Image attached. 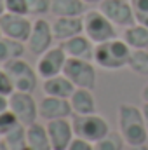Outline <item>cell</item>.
Here are the masks:
<instances>
[{"mask_svg":"<svg viewBox=\"0 0 148 150\" xmlns=\"http://www.w3.org/2000/svg\"><path fill=\"white\" fill-rule=\"evenodd\" d=\"M117 119L118 131L129 147L145 145L148 142V131L140 107H134L131 103H120L117 110Z\"/></svg>","mask_w":148,"mask_h":150,"instance_id":"1","label":"cell"},{"mask_svg":"<svg viewBox=\"0 0 148 150\" xmlns=\"http://www.w3.org/2000/svg\"><path fill=\"white\" fill-rule=\"evenodd\" d=\"M131 47L124 42V38H111L106 42L96 44L94 45V56L92 61L94 65H98L103 70H120L124 67H127L129 56H131Z\"/></svg>","mask_w":148,"mask_h":150,"instance_id":"2","label":"cell"},{"mask_svg":"<svg viewBox=\"0 0 148 150\" xmlns=\"http://www.w3.org/2000/svg\"><path fill=\"white\" fill-rule=\"evenodd\" d=\"M72 126H73V133L77 138H82V140L91 142V143L99 142L103 136H106L111 131L108 120L99 113L73 115Z\"/></svg>","mask_w":148,"mask_h":150,"instance_id":"3","label":"cell"},{"mask_svg":"<svg viewBox=\"0 0 148 150\" xmlns=\"http://www.w3.org/2000/svg\"><path fill=\"white\" fill-rule=\"evenodd\" d=\"M5 68V72L9 74L12 84H14V91H21V93H33L37 89V82H38V74L37 70L25 61L23 58L18 59H11L7 63L2 65Z\"/></svg>","mask_w":148,"mask_h":150,"instance_id":"4","label":"cell"},{"mask_svg":"<svg viewBox=\"0 0 148 150\" xmlns=\"http://www.w3.org/2000/svg\"><path fill=\"white\" fill-rule=\"evenodd\" d=\"M82 19H84V33L94 44H101V42H106L111 38H117L115 25L99 9L87 11L82 16Z\"/></svg>","mask_w":148,"mask_h":150,"instance_id":"5","label":"cell"},{"mask_svg":"<svg viewBox=\"0 0 148 150\" xmlns=\"http://www.w3.org/2000/svg\"><path fill=\"white\" fill-rule=\"evenodd\" d=\"M63 74L66 75L75 87L82 89H94L96 80H98V72L92 61L89 59H77V58H68Z\"/></svg>","mask_w":148,"mask_h":150,"instance_id":"6","label":"cell"},{"mask_svg":"<svg viewBox=\"0 0 148 150\" xmlns=\"http://www.w3.org/2000/svg\"><path fill=\"white\" fill-rule=\"evenodd\" d=\"M9 110L18 117L23 126H30L38 119V103L32 93L14 91L9 96Z\"/></svg>","mask_w":148,"mask_h":150,"instance_id":"7","label":"cell"},{"mask_svg":"<svg viewBox=\"0 0 148 150\" xmlns=\"http://www.w3.org/2000/svg\"><path fill=\"white\" fill-rule=\"evenodd\" d=\"M54 33H52V25L45 19V18H35L33 26H32V33L26 40V49L30 54H33L38 58L40 54H44L47 49L52 47L54 42Z\"/></svg>","mask_w":148,"mask_h":150,"instance_id":"8","label":"cell"},{"mask_svg":"<svg viewBox=\"0 0 148 150\" xmlns=\"http://www.w3.org/2000/svg\"><path fill=\"white\" fill-rule=\"evenodd\" d=\"M66 52L63 51L61 45H52L51 49H47L44 54H40L37 58V70L38 77L42 80L45 79H51V77H56V75H61L65 70V65H66Z\"/></svg>","mask_w":148,"mask_h":150,"instance_id":"9","label":"cell"},{"mask_svg":"<svg viewBox=\"0 0 148 150\" xmlns=\"http://www.w3.org/2000/svg\"><path fill=\"white\" fill-rule=\"evenodd\" d=\"M32 26H33V21L28 16L5 12L0 18L2 35L14 38V40H19V42H25V44H26V40L30 37V33H32Z\"/></svg>","mask_w":148,"mask_h":150,"instance_id":"10","label":"cell"},{"mask_svg":"<svg viewBox=\"0 0 148 150\" xmlns=\"http://www.w3.org/2000/svg\"><path fill=\"white\" fill-rule=\"evenodd\" d=\"M99 11L110 19L115 26L127 28L136 23L134 12L129 0H103L99 4Z\"/></svg>","mask_w":148,"mask_h":150,"instance_id":"11","label":"cell"},{"mask_svg":"<svg viewBox=\"0 0 148 150\" xmlns=\"http://www.w3.org/2000/svg\"><path fill=\"white\" fill-rule=\"evenodd\" d=\"M73 115L70 100L44 94L38 101V119L49 122L56 119H70Z\"/></svg>","mask_w":148,"mask_h":150,"instance_id":"12","label":"cell"},{"mask_svg":"<svg viewBox=\"0 0 148 150\" xmlns=\"http://www.w3.org/2000/svg\"><path fill=\"white\" fill-rule=\"evenodd\" d=\"M49 138H51V145L52 150H66L70 147V143L73 142L75 133L72 120L68 119H56V120H49L45 122Z\"/></svg>","mask_w":148,"mask_h":150,"instance_id":"13","label":"cell"},{"mask_svg":"<svg viewBox=\"0 0 148 150\" xmlns=\"http://www.w3.org/2000/svg\"><path fill=\"white\" fill-rule=\"evenodd\" d=\"M63 51L66 52L68 58H77V59H89L92 61L94 56V42L87 37L85 33H80L77 37H72L65 42H59Z\"/></svg>","mask_w":148,"mask_h":150,"instance_id":"14","label":"cell"},{"mask_svg":"<svg viewBox=\"0 0 148 150\" xmlns=\"http://www.w3.org/2000/svg\"><path fill=\"white\" fill-rule=\"evenodd\" d=\"M52 33L58 42H65L72 37L84 33V19L82 18H54Z\"/></svg>","mask_w":148,"mask_h":150,"instance_id":"15","label":"cell"},{"mask_svg":"<svg viewBox=\"0 0 148 150\" xmlns=\"http://www.w3.org/2000/svg\"><path fill=\"white\" fill-rule=\"evenodd\" d=\"M75 89H77V87L73 86V82H72L65 74L42 80V91H44V94H47V96H56V98L70 100V96L73 94Z\"/></svg>","mask_w":148,"mask_h":150,"instance_id":"16","label":"cell"},{"mask_svg":"<svg viewBox=\"0 0 148 150\" xmlns=\"http://www.w3.org/2000/svg\"><path fill=\"white\" fill-rule=\"evenodd\" d=\"M70 105L73 115H89V113H96V98L92 94L91 89H82L77 87L73 94L70 96Z\"/></svg>","mask_w":148,"mask_h":150,"instance_id":"17","label":"cell"},{"mask_svg":"<svg viewBox=\"0 0 148 150\" xmlns=\"http://www.w3.org/2000/svg\"><path fill=\"white\" fill-rule=\"evenodd\" d=\"M85 5L82 0H52L51 14L54 18H82L87 12Z\"/></svg>","mask_w":148,"mask_h":150,"instance_id":"18","label":"cell"},{"mask_svg":"<svg viewBox=\"0 0 148 150\" xmlns=\"http://www.w3.org/2000/svg\"><path fill=\"white\" fill-rule=\"evenodd\" d=\"M26 145L32 150H52L45 124L37 120V122L26 126Z\"/></svg>","mask_w":148,"mask_h":150,"instance_id":"19","label":"cell"},{"mask_svg":"<svg viewBox=\"0 0 148 150\" xmlns=\"http://www.w3.org/2000/svg\"><path fill=\"white\" fill-rule=\"evenodd\" d=\"M122 38L131 49H148V28L140 23L124 28Z\"/></svg>","mask_w":148,"mask_h":150,"instance_id":"20","label":"cell"},{"mask_svg":"<svg viewBox=\"0 0 148 150\" xmlns=\"http://www.w3.org/2000/svg\"><path fill=\"white\" fill-rule=\"evenodd\" d=\"M26 44L14 40L9 37H2L0 38V65L11 61V59H18L23 58V54L26 52Z\"/></svg>","mask_w":148,"mask_h":150,"instance_id":"21","label":"cell"},{"mask_svg":"<svg viewBox=\"0 0 148 150\" xmlns=\"http://www.w3.org/2000/svg\"><path fill=\"white\" fill-rule=\"evenodd\" d=\"M127 68L136 75L148 77V49H132L127 61Z\"/></svg>","mask_w":148,"mask_h":150,"instance_id":"22","label":"cell"},{"mask_svg":"<svg viewBox=\"0 0 148 150\" xmlns=\"http://www.w3.org/2000/svg\"><path fill=\"white\" fill-rule=\"evenodd\" d=\"M127 143L120 131H110L106 136H103L99 142L94 143V150H124Z\"/></svg>","mask_w":148,"mask_h":150,"instance_id":"23","label":"cell"},{"mask_svg":"<svg viewBox=\"0 0 148 150\" xmlns=\"http://www.w3.org/2000/svg\"><path fill=\"white\" fill-rule=\"evenodd\" d=\"M7 145H9V149L11 150H21L26 147V126H23V124H19V126H16L5 138H2Z\"/></svg>","mask_w":148,"mask_h":150,"instance_id":"24","label":"cell"},{"mask_svg":"<svg viewBox=\"0 0 148 150\" xmlns=\"http://www.w3.org/2000/svg\"><path fill=\"white\" fill-rule=\"evenodd\" d=\"M21 122L18 120V117L11 110H5V112L0 113V138H5L16 126H19Z\"/></svg>","mask_w":148,"mask_h":150,"instance_id":"25","label":"cell"},{"mask_svg":"<svg viewBox=\"0 0 148 150\" xmlns=\"http://www.w3.org/2000/svg\"><path fill=\"white\" fill-rule=\"evenodd\" d=\"M136 23L148 28V0H129Z\"/></svg>","mask_w":148,"mask_h":150,"instance_id":"26","label":"cell"},{"mask_svg":"<svg viewBox=\"0 0 148 150\" xmlns=\"http://www.w3.org/2000/svg\"><path fill=\"white\" fill-rule=\"evenodd\" d=\"M28 2V14L35 18H44L51 14V2L52 0H26Z\"/></svg>","mask_w":148,"mask_h":150,"instance_id":"27","label":"cell"},{"mask_svg":"<svg viewBox=\"0 0 148 150\" xmlns=\"http://www.w3.org/2000/svg\"><path fill=\"white\" fill-rule=\"evenodd\" d=\"M5 12L11 14H21V16H30L28 14V2L26 0H5Z\"/></svg>","mask_w":148,"mask_h":150,"instance_id":"28","label":"cell"},{"mask_svg":"<svg viewBox=\"0 0 148 150\" xmlns=\"http://www.w3.org/2000/svg\"><path fill=\"white\" fill-rule=\"evenodd\" d=\"M12 93H14V84H12V80H11L9 74L5 72V68L0 67V94L9 98Z\"/></svg>","mask_w":148,"mask_h":150,"instance_id":"29","label":"cell"},{"mask_svg":"<svg viewBox=\"0 0 148 150\" xmlns=\"http://www.w3.org/2000/svg\"><path fill=\"white\" fill-rule=\"evenodd\" d=\"M66 150H94V143L85 142V140H82V138H77V136H75L73 142L70 143V147H68Z\"/></svg>","mask_w":148,"mask_h":150,"instance_id":"30","label":"cell"},{"mask_svg":"<svg viewBox=\"0 0 148 150\" xmlns=\"http://www.w3.org/2000/svg\"><path fill=\"white\" fill-rule=\"evenodd\" d=\"M5 110H9V98L0 94V113L5 112Z\"/></svg>","mask_w":148,"mask_h":150,"instance_id":"31","label":"cell"},{"mask_svg":"<svg viewBox=\"0 0 148 150\" xmlns=\"http://www.w3.org/2000/svg\"><path fill=\"white\" fill-rule=\"evenodd\" d=\"M141 112H143L145 126H147V131H148V103H143V105H141Z\"/></svg>","mask_w":148,"mask_h":150,"instance_id":"32","label":"cell"},{"mask_svg":"<svg viewBox=\"0 0 148 150\" xmlns=\"http://www.w3.org/2000/svg\"><path fill=\"white\" fill-rule=\"evenodd\" d=\"M141 100H143V103H148V84L141 89Z\"/></svg>","mask_w":148,"mask_h":150,"instance_id":"33","label":"cell"},{"mask_svg":"<svg viewBox=\"0 0 148 150\" xmlns=\"http://www.w3.org/2000/svg\"><path fill=\"white\" fill-rule=\"evenodd\" d=\"M129 150H148V145H136V147H129Z\"/></svg>","mask_w":148,"mask_h":150,"instance_id":"34","label":"cell"},{"mask_svg":"<svg viewBox=\"0 0 148 150\" xmlns=\"http://www.w3.org/2000/svg\"><path fill=\"white\" fill-rule=\"evenodd\" d=\"M0 150H11V149H9V145H7L2 138H0Z\"/></svg>","mask_w":148,"mask_h":150,"instance_id":"35","label":"cell"},{"mask_svg":"<svg viewBox=\"0 0 148 150\" xmlns=\"http://www.w3.org/2000/svg\"><path fill=\"white\" fill-rule=\"evenodd\" d=\"M4 2H5V0H0V18L5 14V5H4Z\"/></svg>","mask_w":148,"mask_h":150,"instance_id":"36","label":"cell"},{"mask_svg":"<svg viewBox=\"0 0 148 150\" xmlns=\"http://www.w3.org/2000/svg\"><path fill=\"white\" fill-rule=\"evenodd\" d=\"M82 2H85V4H101L103 0H82Z\"/></svg>","mask_w":148,"mask_h":150,"instance_id":"37","label":"cell"},{"mask_svg":"<svg viewBox=\"0 0 148 150\" xmlns=\"http://www.w3.org/2000/svg\"><path fill=\"white\" fill-rule=\"evenodd\" d=\"M21 150H32V149H30V147H28V145H26V147H25V149H21Z\"/></svg>","mask_w":148,"mask_h":150,"instance_id":"38","label":"cell"},{"mask_svg":"<svg viewBox=\"0 0 148 150\" xmlns=\"http://www.w3.org/2000/svg\"><path fill=\"white\" fill-rule=\"evenodd\" d=\"M2 37H4V35H2V28H0V38H2Z\"/></svg>","mask_w":148,"mask_h":150,"instance_id":"39","label":"cell"}]
</instances>
